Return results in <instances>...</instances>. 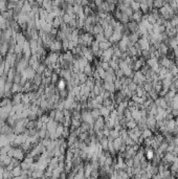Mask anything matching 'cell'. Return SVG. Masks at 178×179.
I'll use <instances>...</instances> for the list:
<instances>
[{"mask_svg":"<svg viewBox=\"0 0 178 179\" xmlns=\"http://www.w3.org/2000/svg\"><path fill=\"white\" fill-rule=\"evenodd\" d=\"M112 46V43L109 40H105L103 42H100V49L102 50H106V49L110 48Z\"/></svg>","mask_w":178,"mask_h":179,"instance_id":"cell-11","label":"cell"},{"mask_svg":"<svg viewBox=\"0 0 178 179\" xmlns=\"http://www.w3.org/2000/svg\"><path fill=\"white\" fill-rule=\"evenodd\" d=\"M68 94H69V91L67 88H65V89H63V90H59V96H60L61 100H63V101L66 100Z\"/></svg>","mask_w":178,"mask_h":179,"instance_id":"cell-13","label":"cell"},{"mask_svg":"<svg viewBox=\"0 0 178 179\" xmlns=\"http://www.w3.org/2000/svg\"><path fill=\"white\" fill-rule=\"evenodd\" d=\"M50 79H52V84H57L58 83V81L60 80V75H58L57 72H55V71H52V75H50Z\"/></svg>","mask_w":178,"mask_h":179,"instance_id":"cell-16","label":"cell"},{"mask_svg":"<svg viewBox=\"0 0 178 179\" xmlns=\"http://www.w3.org/2000/svg\"><path fill=\"white\" fill-rule=\"evenodd\" d=\"M55 119L57 123L59 124H63L64 121H65V117H64V113H63V110H57V112H56V115H55Z\"/></svg>","mask_w":178,"mask_h":179,"instance_id":"cell-4","label":"cell"},{"mask_svg":"<svg viewBox=\"0 0 178 179\" xmlns=\"http://www.w3.org/2000/svg\"><path fill=\"white\" fill-rule=\"evenodd\" d=\"M42 80H43V75H39V73H36V75H35V77H34V79H33V80H31V81H32L33 84H35V85L40 86V85H42Z\"/></svg>","mask_w":178,"mask_h":179,"instance_id":"cell-7","label":"cell"},{"mask_svg":"<svg viewBox=\"0 0 178 179\" xmlns=\"http://www.w3.org/2000/svg\"><path fill=\"white\" fill-rule=\"evenodd\" d=\"M143 17H144V13L139 9V11H135V12H133L132 16L130 17V19H132V20L136 21L137 23H139V22H141V20H143Z\"/></svg>","mask_w":178,"mask_h":179,"instance_id":"cell-2","label":"cell"},{"mask_svg":"<svg viewBox=\"0 0 178 179\" xmlns=\"http://www.w3.org/2000/svg\"><path fill=\"white\" fill-rule=\"evenodd\" d=\"M7 54H9V42L0 43V56L2 58H5Z\"/></svg>","mask_w":178,"mask_h":179,"instance_id":"cell-3","label":"cell"},{"mask_svg":"<svg viewBox=\"0 0 178 179\" xmlns=\"http://www.w3.org/2000/svg\"><path fill=\"white\" fill-rule=\"evenodd\" d=\"M33 163H29V162L25 161V160H22V161L20 162V167H22L23 171H27L29 170V167H31V165H32Z\"/></svg>","mask_w":178,"mask_h":179,"instance_id":"cell-19","label":"cell"},{"mask_svg":"<svg viewBox=\"0 0 178 179\" xmlns=\"http://www.w3.org/2000/svg\"><path fill=\"white\" fill-rule=\"evenodd\" d=\"M62 22H64L62 17H61V16H57V17L54 18V20H52V27H55V28H60Z\"/></svg>","mask_w":178,"mask_h":179,"instance_id":"cell-6","label":"cell"},{"mask_svg":"<svg viewBox=\"0 0 178 179\" xmlns=\"http://www.w3.org/2000/svg\"><path fill=\"white\" fill-rule=\"evenodd\" d=\"M81 123H82V119H75V117H71V126H73V127L79 128L81 126Z\"/></svg>","mask_w":178,"mask_h":179,"instance_id":"cell-20","label":"cell"},{"mask_svg":"<svg viewBox=\"0 0 178 179\" xmlns=\"http://www.w3.org/2000/svg\"><path fill=\"white\" fill-rule=\"evenodd\" d=\"M146 157L147 159H152L154 157V153H153L152 150H150L149 148H148V150H146Z\"/></svg>","mask_w":178,"mask_h":179,"instance_id":"cell-23","label":"cell"},{"mask_svg":"<svg viewBox=\"0 0 178 179\" xmlns=\"http://www.w3.org/2000/svg\"><path fill=\"white\" fill-rule=\"evenodd\" d=\"M94 39L98 42H103V41L105 40H108V39H106V37L104 36V33H101V34H98V35H94Z\"/></svg>","mask_w":178,"mask_h":179,"instance_id":"cell-21","label":"cell"},{"mask_svg":"<svg viewBox=\"0 0 178 179\" xmlns=\"http://www.w3.org/2000/svg\"><path fill=\"white\" fill-rule=\"evenodd\" d=\"M22 167L20 165H17V167H14V169L11 171L12 172V176L14 177V178H19L21 176V174H22Z\"/></svg>","mask_w":178,"mask_h":179,"instance_id":"cell-5","label":"cell"},{"mask_svg":"<svg viewBox=\"0 0 178 179\" xmlns=\"http://www.w3.org/2000/svg\"><path fill=\"white\" fill-rule=\"evenodd\" d=\"M21 79H22V72L16 71V73H15V77H14V80H13V83H15V84H20Z\"/></svg>","mask_w":178,"mask_h":179,"instance_id":"cell-15","label":"cell"},{"mask_svg":"<svg viewBox=\"0 0 178 179\" xmlns=\"http://www.w3.org/2000/svg\"><path fill=\"white\" fill-rule=\"evenodd\" d=\"M22 96H23V92H17V93H14L13 96H12V104L13 105H19L22 103Z\"/></svg>","mask_w":178,"mask_h":179,"instance_id":"cell-1","label":"cell"},{"mask_svg":"<svg viewBox=\"0 0 178 179\" xmlns=\"http://www.w3.org/2000/svg\"><path fill=\"white\" fill-rule=\"evenodd\" d=\"M52 140L50 138H49V137H44V138L41 139V144H43L44 147L46 148V149H47V148L49 147V144H52Z\"/></svg>","mask_w":178,"mask_h":179,"instance_id":"cell-18","label":"cell"},{"mask_svg":"<svg viewBox=\"0 0 178 179\" xmlns=\"http://www.w3.org/2000/svg\"><path fill=\"white\" fill-rule=\"evenodd\" d=\"M89 48L91 49V52H93V55H95V54L100 50V42H98V41L94 39V41H93L91 45L89 46Z\"/></svg>","mask_w":178,"mask_h":179,"instance_id":"cell-10","label":"cell"},{"mask_svg":"<svg viewBox=\"0 0 178 179\" xmlns=\"http://www.w3.org/2000/svg\"><path fill=\"white\" fill-rule=\"evenodd\" d=\"M87 78H88V77H87L84 72H80V73H78V79H79V81H80V84H85Z\"/></svg>","mask_w":178,"mask_h":179,"instance_id":"cell-17","label":"cell"},{"mask_svg":"<svg viewBox=\"0 0 178 179\" xmlns=\"http://www.w3.org/2000/svg\"><path fill=\"white\" fill-rule=\"evenodd\" d=\"M3 178H13L11 171L4 169V172H3Z\"/></svg>","mask_w":178,"mask_h":179,"instance_id":"cell-24","label":"cell"},{"mask_svg":"<svg viewBox=\"0 0 178 179\" xmlns=\"http://www.w3.org/2000/svg\"><path fill=\"white\" fill-rule=\"evenodd\" d=\"M113 32H114V29H113V27H112L111 25H108V26H106V27H104V36L106 37V39H109L112 36V34H113Z\"/></svg>","mask_w":178,"mask_h":179,"instance_id":"cell-8","label":"cell"},{"mask_svg":"<svg viewBox=\"0 0 178 179\" xmlns=\"http://www.w3.org/2000/svg\"><path fill=\"white\" fill-rule=\"evenodd\" d=\"M151 135H152V132H151L149 129H145L144 132H143V137H144V138H150Z\"/></svg>","mask_w":178,"mask_h":179,"instance_id":"cell-22","label":"cell"},{"mask_svg":"<svg viewBox=\"0 0 178 179\" xmlns=\"http://www.w3.org/2000/svg\"><path fill=\"white\" fill-rule=\"evenodd\" d=\"M57 85V88L58 90H63L65 88H67V81L66 80H64V79L60 78V80L58 81V83L56 84Z\"/></svg>","mask_w":178,"mask_h":179,"instance_id":"cell-9","label":"cell"},{"mask_svg":"<svg viewBox=\"0 0 178 179\" xmlns=\"http://www.w3.org/2000/svg\"><path fill=\"white\" fill-rule=\"evenodd\" d=\"M11 1H14V2H18L19 0H11Z\"/></svg>","mask_w":178,"mask_h":179,"instance_id":"cell-26","label":"cell"},{"mask_svg":"<svg viewBox=\"0 0 178 179\" xmlns=\"http://www.w3.org/2000/svg\"><path fill=\"white\" fill-rule=\"evenodd\" d=\"M101 33H104V27L102 26V24L101 23L95 24V25L93 26V32H92L93 36L98 35V34H101Z\"/></svg>","mask_w":178,"mask_h":179,"instance_id":"cell-12","label":"cell"},{"mask_svg":"<svg viewBox=\"0 0 178 179\" xmlns=\"http://www.w3.org/2000/svg\"><path fill=\"white\" fill-rule=\"evenodd\" d=\"M93 1H94V3L96 4V6H100L101 4H102L104 1H105V0H93Z\"/></svg>","mask_w":178,"mask_h":179,"instance_id":"cell-25","label":"cell"},{"mask_svg":"<svg viewBox=\"0 0 178 179\" xmlns=\"http://www.w3.org/2000/svg\"><path fill=\"white\" fill-rule=\"evenodd\" d=\"M90 113H91L92 117L94 119V121L98 117H100L101 116V111H100V108H93V109L90 110Z\"/></svg>","mask_w":178,"mask_h":179,"instance_id":"cell-14","label":"cell"},{"mask_svg":"<svg viewBox=\"0 0 178 179\" xmlns=\"http://www.w3.org/2000/svg\"><path fill=\"white\" fill-rule=\"evenodd\" d=\"M20 1H22V2H25L26 0H20Z\"/></svg>","mask_w":178,"mask_h":179,"instance_id":"cell-27","label":"cell"}]
</instances>
